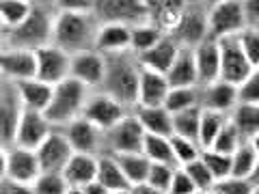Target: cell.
<instances>
[{"label":"cell","instance_id":"cell-1","mask_svg":"<svg viewBox=\"0 0 259 194\" xmlns=\"http://www.w3.org/2000/svg\"><path fill=\"white\" fill-rule=\"evenodd\" d=\"M104 56H106V69H104L100 91L112 95L127 108H134L136 95H139V76L143 69L139 56L130 50Z\"/></svg>","mask_w":259,"mask_h":194},{"label":"cell","instance_id":"cell-2","mask_svg":"<svg viewBox=\"0 0 259 194\" xmlns=\"http://www.w3.org/2000/svg\"><path fill=\"white\" fill-rule=\"evenodd\" d=\"M100 22L93 11H56L52 22V43L76 54L95 47Z\"/></svg>","mask_w":259,"mask_h":194},{"label":"cell","instance_id":"cell-3","mask_svg":"<svg viewBox=\"0 0 259 194\" xmlns=\"http://www.w3.org/2000/svg\"><path fill=\"white\" fill-rule=\"evenodd\" d=\"M54 9L46 5H35L26 15V20L20 22L18 26L7 28V41L5 45L11 47H24L32 50L41 47L46 43H52V22H54Z\"/></svg>","mask_w":259,"mask_h":194},{"label":"cell","instance_id":"cell-4","mask_svg":"<svg viewBox=\"0 0 259 194\" xmlns=\"http://www.w3.org/2000/svg\"><path fill=\"white\" fill-rule=\"evenodd\" d=\"M93 88L84 86L82 82H78L76 78H65L59 84L52 86V100L48 104V108L44 110L46 117L50 119V123L54 127H63L65 123H69L71 119H76L82 115L84 102L89 93Z\"/></svg>","mask_w":259,"mask_h":194},{"label":"cell","instance_id":"cell-5","mask_svg":"<svg viewBox=\"0 0 259 194\" xmlns=\"http://www.w3.org/2000/svg\"><path fill=\"white\" fill-rule=\"evenodd\" d=\"M145 140V129L141 121L136 119L132 110L127 112L123 119H119L115 125L104 129V142L102 153H127V151H141Z\"/></svg>","mask_w":259,"mask_h":194},{"label":"cell","instance_id":"cell-6","mask_svg":"<svg viewBox=\"0 0 259 194\" xmlns=\"http://www.w3.org/2000/svg\"><path fill=\"white\" fill-rule=\"evenodd\" d=\"M244 26H248V24L240 0H214V3L207 5L209 37H236Z\"/></svg>","mask_w":259,"mask_h":194},{"label":"cell","instance_id":"cell-7","mask_svg":"<svg viewBox=\"0 0 259 194\" xmlns=\"http://www.w3.org/2000/svg\"><path fill=\"white\" fill-rule=\"evenodd\" d=\"M93 15L100 24H134L149 22V0H95Z\"/></svg>","mask_w":259,"mask_h":194},{"label":"cell","instance_id":"cell-8","mask_svg":"<svg viewBox=\"0 0 259 194\" xmlns=\"http://www.w3.org/2000/svg\"><path fill=\"white\" fill-rule=\"evenodd\" d=\"M130 110L132 108H127L125 104H121L112 95L100 91V88H93V91L89 93L87 102H84L82 117L87 121H91L95 127H100L104 132V129L115 125L119 119H123Z\"/></svg>","mask_w":259,"mask_h":194},{"label":"cell","instance_id":"cell-9","mask_svg":"<svg viewBox=\"0 0 259 194\" xmlns=\"http://www.w3.org/2000/svg\"><path fill=\"white\" fill-rule=\"evenodd\" d=\"M22 112L24 106L18 93V84L5 78L0 82V144L3 147L13 144Z\"/></svg>","mask_w":259,"mask_h":194},{"label":"cell","instance_id":"cell-10","mask_svg":"<svg viewBox=\"0 0 259 194\" xmlns=\"http://www.w3.org/2000/svg\"><path fill=\"white\" fill-rule=\"evenodd\" d=\"M168 35L184 47H194L203 39H207V5H188L180 22H177V26Z\"/></svg>","mask_w":259,"mask_h":194},{"label":"cell","instance_id":"cell-11","mask_svg":"<svg viewBox=\"0 0 259 194\" xmlns=\"http://www.w3.org/2000/svg\"><path fill=\"white\" fill-rule=\"evenodd\" d=\"M71 54L54 43H46L35 50V76L50 84H59L69 78Z\"/></svg>","mask_w":259,"mask_h":194},{"label":"cell","instance_id":"cell-12","mask_svg":"<svg viewBox=\"0 0 259 194\" xmlns=\"http://www.w3.org/2000/svg\"><path fill=\"white\" fill-rule=\"evenodd\" d=\"M218 47H221V78L238 86L255 67L242 52L238 37L218 39Z\"/></svg>","mask_w":259,"mask_h":194},{"label":"cell","instance_id":"cell-13","mask_svg":"<svg viewBox=\"0 0 259 194\" xmlns=\"http://www.w3.org/2000/svg\"><path fill=\"white\" fill-rule=\"evenodd\" d=\"M65 138L69 140L71 149L80 153H93L100 156L102 153V142H104V132L100 127H95L91 121H87L82 115L71 119L69 123H65L63 127Z\"/></svg>","mask_w":259,"mask_h":194},{"label":"cell","instance_id":"cell-14","mask_svg":"<svg viewBox=\"0 0 259 194\" xmlns=\"http://www.w3.org/2000/svg\"><path fill=\"white\" fill-rule=\"evenodd\" d=\"M104 69H106V56L100 50H82L71 54V65H69V76L76 78L89 88H100Z\"/></svg>","mask_w":259,"mask_h":194},{"label":"cell","instance_id":"cell-15","mask_svg":"<svg viewBox=\"0 0 259 194\" xmlns=\"http://www.w3.org/2000/svg\"><path fill=\"white\" fill-rule=\"evenodd\" d=\"M41 173V164L37 160L35 149L22 147V144H9L7 147V168L5 175L13 177L15 181H20L24 185H32V181Z\"/></svg>","mask_w":259,"mask_h":194},{"label":"cell","instance_id":"cell-16","mask_svg":"<svg viewBox=\"0 0 259 194\" xmlns=\"http://www.w3.org/2000/svg\"><path fill=\"white\" fill-rule=\"evenodd\" d=\"M35 153H37L39 164H41V171H61L63 173V168L69 162L74 149H71L69 140L65 138L63 129L54 127L44 138V142L35 149Z\"/></svg>","mask_w":259,"mask_h":194},{"label":"cell","instance_id":"cell-17","mask_svg":"<svg viewBox=\"0 0 259 194\" xmlns=\"http://www.w3.org/2000/svg\"><path fill=\"white\" fill-rule=\"evenodd\" d=\"M238 104V86L227 82L223 78H216L207 84H199V106L205 110L216 112H229L236 108Z\"/></svg>","mask_w":259,"mask_h":194},{"label":"cell","instance_id":"cell-18","mask_svg":"<svg viewBox=\"0 0 259 194\" xmlns=\"http://www.w3.org/2000/svg\"><path fill=\"white\" fill-rule=\"evenodd\" d=\"M52 129H54V125L50 123V119L46 117L44 110L24 108L22 117H20V123H18V132H15L13 144H22V147H28V149H37Z\"/></svg>","mask_w":259,"mask_h":194},{"label":"cell","instance_id":"cell-19","mask_svg":"<svg viewBox=\"0 0 259 194\" xmlns=\"http://www.w3.org/2000/svg\"><path fill=\"white\" fill-rule=\"evenodd\" d=\"M0 71L7 80L20 82L35 76V52L24 47H0Z\"/></svg>","mask_w":259,"mask_h":194},{"label":"cell","instance_id":"cell-20","mask_svg":"<svg viewBox=\"0 0 259 194\" xmlns=\"http://www.w3.org/2000/svg\"><path fill=\"white\" fill-rule=\"evenodd\" d=\"M194 56V67H197L199 84H207L212 80L221 78V47H218V39L207 37L201 43L192 47Z\"/></svg>","mask_w":259,"mask_h":194},{"label":"cell","instance_id":"cell-21","mask_svg":"<svg viewBox=\"0 0 259 194\" xmlns=\"http://www.w3.org/2000/svg\"><path fill=\"white\" fill-rule=\"evenodd\" d=\"M97 175V156L93 153H71L69 162L63 168V177L69 185V192H80Z\"/></svg>","mask_w":259,"mask_h":194},{"label":"cell","instance_id":"cell-22","mask_svg":"<svg viewBox=\"0 0 259 194\" xmlns=\"http://www.w3.org/2000/svg\"><path fill=\"white\" fill-rule=\"evenodd\" d=\"M171 84L164 74L153 69H141L139 76V95H136V106H164L166 93Z\"/></svg>","mask_w":259,"mask_h":194},{"label":"cell","instance_id":"cell-23","mask_svg":"<svg viewBox=\"0 0 259 194\" xmlns=\"http://www.w3.org/2000/svg\"><path fill=\"white\" fill-rule=\"evenodd\" d=\"M180 43L168 35L162 37L156 45H151L149 50H145L143 54H139V63L141 67L145 69H153V71H160V74H166V69L173 65L177 52H180Z\"/></svg>","mask_w":259,"mask_h":194},{"label":"cell","instance_id":"cell-24","mask_svg":"<svg viewBox=\"0 0 259 194\" xmlns=\"http://www.w3.org/2000/svg\"><path fill=\"white\" fill-rule=\"evenodd\" d=\"M95 179L100 181L108 194H121V192H132V185L125 179L121 171L117 158L112 153H100L97 156V175Z\"/></svg>","mask_w":259,"mask_h":194},{"label":"cell","instance_id":"cell-25","mask_svg":"<svg viewBox=\"0 0 259 194\" xmlns=\"http://www.w3.org/2000/svg\"><path fill=\"white\" fill-rule=\"evenodd\" d=\"M130 28L127 24H100L95 35V50L102 54H119L130 50Z\"/></svg>","mask_w":259,"mask_h":194},{"label":"cell","instance_id":"cell-26","mask_svg":"<svg viewBox=\"0 0 259 194\" xmlns=\"http://www.w3.org/2000/svg\"><path fill=\"white\" fill-rule=\"evenodd\" d=\"M18 84V93H20V100H22V106L28 108V110H46L48 104L52 100V86L50 82L46 80L32 76L26 80H20Z\"/></svg>","mask_w":259,"mask_h":194},{"label":"cell","instance_id":"cell-27","mask_svg":"<svg viewBox=\"0 0 259 194\" xmlns=\"http://www.w3.org/2000/svg\"><path fill=\"white\" fill-rule=\"evenodd\" d=\"M132 112L141 121L145 134H173V112L166 110L164 106H134Z\"/></svg>","mask_w":259,"mask_h":194},{"label":"cell","instance_id":"cell-28","mask_svg":"<svg viewBox=\"0 0 259 194\" xmlns=\"http://www.w3.org/2000/svg\"><path fill=\"white\" fill-rule=\"evenodd\" d=\"M186 7V0H149V22L162 32H173Z\"/></svg>","mask_w":259,"mask_h":194},{"label":"cell","instance_id":"cell-29","mask_svg":"<svg viewBox=\"0 0 259 194\" xmlns=\"http://www.w3.org/2000/svg\"><path fill=\"white\" fill-rule=\"evenodd\" d=\"M166 80L171 86H194L199 84L197 78V67H194V56H192V47H180L173 65L166 69Z\"/></svg>","mask_w":259,"mask_h":194},{"label":"cell","instance_id":"cell-30","mask_svg":"<svg viewBox=\"0 0 259 194\" xmlns=\"http://www.w3.org/2000/svg\"><path fill=\"white\" fill-rule=\"evenodd\" d=\"M117 162H119V166H121V171H123L125 175V179L130 181V185H134L136 183H143V181H147V173H149V166H151V162L149 158L145 156L143 151H127V153H117Z\"/></svg>","mask_w":259,"mask_h":194},{"label":"cell","instance_id":"cell-31","mask_svg":"<svg viewBox=\"0 0 259 194\" xmlns=\"http://www.w3.org/2000/svg\"><path fill=\"white\" fill-rule=\"evenodd\" d=\"M229 121L236 125V129L240 132L242 138L250 140L259 132V106L238 102L236 108L229 112Z\"/></svg>","mask_w":259,"mask_h":194},{"label":"cell","instance_id":"cell-32","mask_svg":"<svg viewBox=\"0 0 259 194\" xmlns=\"http://www.w3.org/2000/svg\"><path fill=\"white\" fill-rule=\"evenodd\" d=\"M164 35L166 32H162L156 24H151V22L134 24V26L130 28V52H134L139 56L145 50H149L151 45H156Z\"/></svg>","mask_w":259,"mask_h":194},{"label":"cell","instance_id":"cell-33","mask_svg":"<svg viewBox=\"0 0 259 194\" xmlns=\"http://www.w3.org/2000/svg\"><path fill=\"white\" fill-rule=\"evenodd\" d=\"M145 156L149 158V162H164V164H175L173 158V149H171V138L168 136H160V134H145L143 140V149Z\"/></svg>","mask_w":259,"mask_h":194},{"label":"cell","instance_id":"cell-34","mask_svg":"<svg viewBox=\"0 0 259 194\" xmlns=\"http://www.w3.org/2000/svg\"><path fill=\"white\" fill-rule=\"evenodd\" d=\"M229 121V115L216 110H205L201 108V121H199V142L201 147H209L223 129V125Z\"/></svg>","mask_w":259,"mask_h":194},{"label":"cell","instance_id":"cell-35","mask_svg":"<svg viewBox=\"0 0 259 194\" xmlns=\"http://www.w3.org/2000/svg\"><path fill=\"white\" fill-rule=\"evenodd\" d=\"M192 106H199V84L168 88L166 100H164L166 110L177 112V110H186V108H192Z\"/></svg>","mask_w":259,"mask_h":194},{"label":"cell","instance_id":"cell-36","mask_svg":"<svg viewBox=\"0 0 259 194\" xmlns=\"http://www.w3.org/2000/svg\"><path fill=\"white\" fill-rule=\"evenodd\" d=\"M199 121H201V106L173 112V134L199 140Z\"/></svg>","mask_w":259,"mask_h":194},{"label":"cell","instance_id":"cell-37","mask_svg":"<svg viewBox=\"0 0 259 194\" xmlns=\"http://www.w3.org/2000/svg\"><path fill=\"white\" fill-rule=\"evenodd\" d=\"M168 138H171V149H173V158H175L177 166H184V164H188V162L197 160L201 156V151H203L201 142L194 138H188V136L171 134Z\"/></svg>","mask_w":259,"mask_h":194},{"label":"cell","instance_id":"cell-38","mask_svg":"<svg viewBox=\"0 0 259 194\" xmlns=\"http://www.w3.org/2000/svg\"><path fill=\"white\" fill-rule=\"evenodd\" d=\"M257 149L250 144L248 140H242L238 144V149L231 153V175H238V177H246L248 179V175L250 171H253V166H255V162H257Z\"/></svg>","mask_w":259,"mask_h":194},{"label":"cell","instance_id":"cell-39","mask_svg":"<svg viewBox=\"0 0 259 194\" xmlns=\"http://www.w3.org/2000/svg\"><path fill=\"white\" fill-rule=\"evenodd\" d=\"M30 192H35V194H67L69 185L65 181L61 171H41L37 179L32 181Z\"/></svg>","mask_w":259,"mask_h":194},{"label":"cell","instance_id":"cell-40","mask_svg":"<svg viewBox=\"0 0 259 194\" xmlns=\"http://www.w3.org/2000/svg\"><path fill=\"white\" fill-rule=\"evenodd\" d=\"M32 9V0H0V22L7 28L18 26Z\"/></svg>","mask_w":259,"mask_h":194},{"label":"cell","instance_id":"cell-41","mask_svg":"<svg viewBox=\"0 0 259 194\" xmlns=\"http://www.w3.org/2000/svg\"><path fill=\"white\" fill-rule=\"evenodd\" d=\"M201 160L207 166V171L214 175V179H223V177L231 175V156L223 151H216L212 147H203L201 151Z\"/></svg>","mask_w":259,"mask_h":194},{"label":"cell","instance_id":"cell-42","mask_svg":"<svg viewBox=\"0 0 259 194\" xmlns=\"http://www.w3.org/2000/svg\"><path fill=\"white\" fill-rule=\"evenodd\" d=\"M173 164H164V162H151L149 173H147V183L151 192H168L171 188V179H173Z\"/></svg>","mask_w":259,"mask_h":194},{"label":"cell","instance_id":"cell-43","mask_svg":"<svg viewBox=\"0 0 259 194\" xmlns=\"http://www.w3.org/2000/svg\"><path fill=\"white\" fill-rule=\"evenodd\" d=\"M186 173L190 175V179L194 183V190L197 192H212V185H214V175L207 171V166L203 164V160H201V156L197 160L188 162V164H184Z\"/></svg>","mask_w":259,"mask_h":194},{"label":"cell","instance_id":"cell-44","mask_svg":"<svg viewBox=\"0 0 259 194\" xmlns=\"http://www.w3.org/2000/svg\"><path fill=\"white\" fill-rule=\"evenodd\" d=\"M236 37L250 65L259 67V26H244Z\"/></svg>","mask_w":259,"mask_h":194},{"label":"cell","instance_id":"cell-45","mask_svg":"<svg viewBox=\"0 0 259 194\" xmlns=\"http://www.w3.org/2000/svg\"><path fill=\"white\" fill-rule=\"evenodd\" d=\"M242 140H244V138L240 136V132L236 129V125H233L231 121H227V123L223 125V129L218 132V136L214 138V142L209 144V147L216 149V151L229 153V156H231V153L238 149V144H240Z\"/></svg>","mask_w":259,"mask_h":194},{"label":"cell","instance_id":"cell-46","mask_svg":"<svg viewBox=\"0 0 259 194\" xmlns=\"http://www.w3.org/2000/svg\"><path fill=\"white\" fill-rule=\"evenodd\" d=\"M212 192L218 194H246V192H255L253 183L246 177H238V175H227L223 179H216L212 185Z\"/></svg>","mask_w":259,"mask_h":194},{"label":"cell","instance_id":"cell-47","mask_svg":"<svg viewBox=\"0 0 259 194\" xmlns=\"http://www.w3.org/2000/svg\"><path fill=\"white\" fill-rule=\"evenodd\" d=\"M238 102H242V104H255V106H259V67H255L238 84Z\"/></svg>","mask_w":259,"mask_h":194},{"label":"cell","instance_id":"cell-48","mask_svg":"<svg viewBox=\"0 0 259 194\" xmlns=\"http://www.w3.org/2000/svg\"><path fill=\"white\" fill-rule=\"evenodd\" d=\"M168 192H173V194H192V192H197V190H194V183L190 179V175L186 173L184 166H175Z\"/></svg>","mask_w":259,"mask_h":194},{"label":"cell","instance_id":"cell-49","mask_svg":"<svg viewBox=\"0 0 259 194\" xmlns=\"http://www.w3.org/2000/svg\"><path fill=\"white\" fill-rule=\"evenodd\" d=\"M54 11H93L95 0H52Z\"/></svg>","mask_w":259,"mask_h":194},{"label":"cell","instance_id":"cell-50","mask_svg":"<svg viewBox=\"0 0 259 194\" xmlns=\"http://www.w3.org/2000/svg\"><path fill=\"white\" fill-rule=\"evenodd\" d=\"M18 192H30V188L20 181H15L9 175L0 177V194H18Z\"/></svg>","mask_w":259,"mask_h":194},{"label":"cell","instance_id":"cell-51","mask_svg":"<svg viewBox=\"0 0 259 194\" xmlns=\"http://www.w3.org/2000/svg\"><path fill=\"white\" fill-rule=\"evenodd\" d=\"M248 26H259V0H240Z\"/></svg>","mask_w":259,"mask_h":194},{"label":"cell","instance_id":"cell-52","mask_svg":"<svg viewBox=\"0 0 259 194\" xmlns=\"http://www.w3.org/2000/svg\"><path fill=\"white\" fill-rule=\"evenodd\" d=\"M80 192H82V194H108V192H106V188H104V185H102L100 181H97V179L89 181V183H87Z\"/></svg>","mask_w":259,"mask_h":194},{"label":"cell","instance_id":"cell-53","mask_svg":"<svg viewBox=\"0 0 259 194\" xmlns=\"http://www.w3.org/2000/svg\"><path fill=\"white\" fill-rule=\"evenodd\" d=\"M248 179H250V183H253V190L259 192V156H257V162H255L253 171H250V175H248Z\"/></svg>","mask_w":259,"mask_h":194},{"label":"cell","instance_id":"cell-54","mask_svg":"<svg viewBox=\"0 0 259 194\" xmlns=\"http://www.w3.org/2000/svg\"><path fill=\"white\" fill-rule=\"evenodd\" d=\"M5 168H7V147L0 144V177L5 175Z\"/></svg>","mask_w":259,"mask_h":194},{"label":"cell","instance_id":"cell-55","mask_svg":"<svg viewBox=\"0 0 259 194\" xmlns=\"http://www.w3.org/2000/svg\"><path fill=\"white\" fill-rule=\"evenodd\" d=\"M5 41H7V26L0 22V47H5Z\"/></svg>","mask_w":259,"mask_h":194},{"label":"cell","instance_id":"cell-56","mask_svg":"<svg viewBox=\"0 0 259 194\" xmlns=\"http://www.w3.org/2000/svg\"><path fill=\"white\" fill-rule=\"evenodd\" d=\"M248 142H250V144H253V147L257 149V153H259V132H257V134H255V136H253V138H250Z\"/></svg>","mask_w":259,"mask_h":194},{"label":"cell","instance_id":"cell-57","mask_svg":"<svg viewBox=\"0 0 259 194\" xmlns=\"http://www.w3.org/2000/svg\"><path fill=\"white\" fill-rule=\"evenodd\" d=\"M212 0H186V5H209Z\"/></svg>","mask_w":259,"mask_h":194},{"label":"cell","instance_id":"cell-58","mask_svg":"<svg viewBox=\"0 0 259 194\" xmlns=\"http://www.w3.org/2000/svg\"><path fill=\"white\" fill-rule=\"evenodd\" d=\"M35 5H46V7H52L54 9V5H52V0H32Z\"/></svg>","mask_w":259,"mask_h":194},{"label":"cell","instance_id":"cell-59","mask_svg":"<svg viewBox=\"0 0 259 194\" xmlns=\"http://www.w3.org/2000/svg\"><path fill=\"white\" fill-rule=\"evenodd\" d=\"M3 80H5V76H3V71H0V82H3Z\"/></svg>","mask_w":259,"mask_h":194},{"label":"cell","instance_id":"cell-60","mask_svg":"<svg viewBox=\"0 0 259 194\" xmlns=\"http://www.w3.org/2000/svg\"><path fill=\"white\" fill-rule=\"evenodd\" d=\"M212 3H214V0H212Z\"/></svg>","mask_w":259,"mask_h":194}]
</instances>
